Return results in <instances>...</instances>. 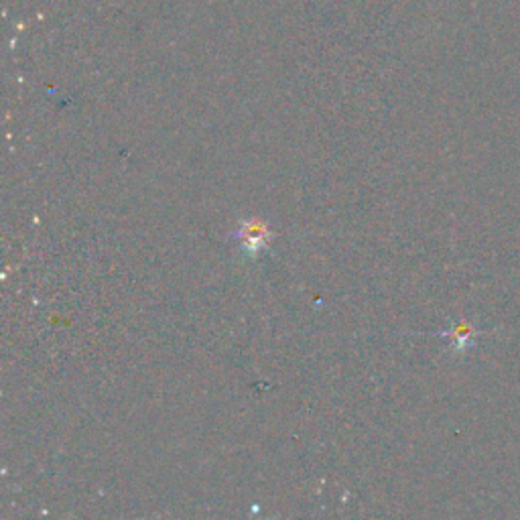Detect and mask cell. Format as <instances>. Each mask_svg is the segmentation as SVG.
Returning <instances> with one entry per match:
<instances>
[{"label":"cell","mask_w":520,"mask_h":520,"mask_svg":"<svg viewBox=\"0 0 520 520\" xmlns=\"http://www.w3.org/2000/svg\"><path fill=\"white\" fill-rule=\"evenodd\" d=\"M230 238L238 240V244L242 251H244V254L256 256L268 246L270 238H273V232H270L268 226L265 222H260V220H246V222H240L236 232L230 234Z\"/></svg>","instance_id":"obj_1"}]
</instances>
